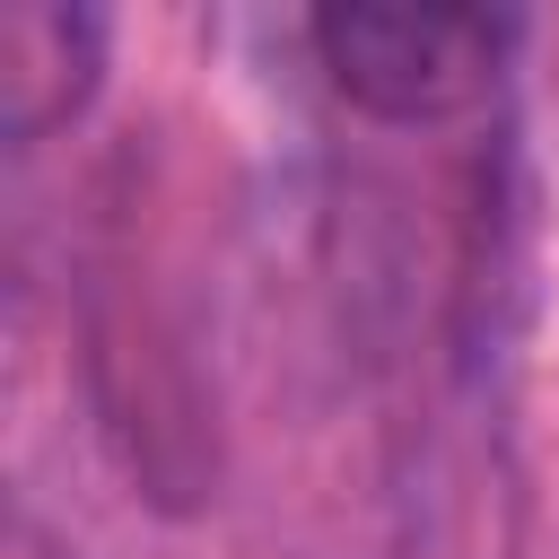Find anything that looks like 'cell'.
<instances>
[{
	"instance_id": "1",
	"label": "cell",
	"mask_w": 559,
	"mask_h": 559,
	"mask_svg": "<svg viewBox=\"0 0 559 559\" xmlns=\"http://www.w3.org/2000/svg\"><path fill=\"white\" fill-rule=\"evenodd\" d=\"M507 9H454V0H349L314 17V61L323 79L376 114V122H454L472 114L507 52H515Z\"/></svg>"
},
{
	"instance_id": "2",
	"label": "cell",
	"mask_w": 559,
	"mask_h": 559,
	"mask_svg": "<svg viewBox=\"0 0 559 559\" xmlns=\"http://www.w3.org/2000/svg\"><path fill=\"white\" fill-rule=\"evenodd\" d=\"M105 79V17L96 9H61V0H17L0 17V122L9 140H44L61 131Z\"/></svg>"
}]
</instances>
